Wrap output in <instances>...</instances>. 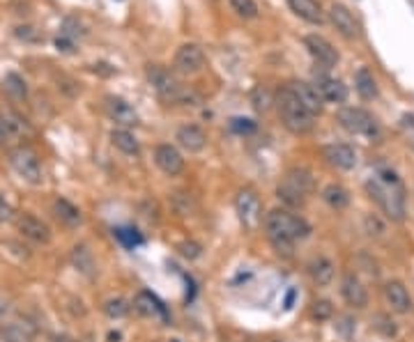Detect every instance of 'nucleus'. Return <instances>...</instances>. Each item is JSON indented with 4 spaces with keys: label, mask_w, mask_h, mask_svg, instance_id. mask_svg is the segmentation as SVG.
<instances>
[{
    "label": "nucleus",
    "mask_w": 414,
    "mask_h": 342,
    "mask_svg": "<svg viewBox=\"0 0 414 342\" xmlns=\"http://www.w3.org/2000/svg\"><path fill=\"white\" fill-rule=\"evenodd\" d=\"M17 230L34 244L51 242V228H48V225L34 214H19L17 216Z\"/></svg>",
    "instance_id": "9"
},
{
    "label": "nucleus",
    "mask_w": 414,
    "mask_h": 342,
    "mask_svg": "<svg viewBox=\"0 0 414 342\" xmlns=\"http://www.w3.org/2000/svg\"><path fill=\"white\" fill-rule=\"evenodd\" d=\"M384 299L391 310L398 314H407L412 310V297L400 280H389V283L384 285Z\"/></svg>",
    "instance_id": "17"
},
{
    "label": "nucleus",
    "mask_w": 414,
    "mask_h": 342,
    "mask_svg": "<svg viewBox=\"0 0 414 342\" xmlns=\"http://www.w3.org/2000/svg\"><path fill=\"white\" fill-rule=\"evenodd\" d=\"M148 81L150 85L155 87L157 94L166 101H189L191 99V92L182 90V85L177 83L175 76L170 72H166L164 67H157V65H150L148 67Z\"/></svg>",
    "instance_id": "6"
},
{
    "label": "nucleus",
    "mask_w": 414,
    "mask_h": 342,
    "mask_svg": "<svg viewBox=\"0 0 414 342\" xmlns=\"http://www.w3.org/2000/svg\"><path fill=\"white\" fill-rule=\"evenodd\" d=\"M375 321H377L375 328L384 335V338H393V335H396V324L391 321V317H386V314H377Z\"/></svg>",
    "instance_id": "36"
},
{
    "label": "nucleus",
    "mask_w": 414,
    "mask_h": 342,
    "mask_svg": "<svg viewBox=\"0 0 414 342\" xmlns=\"http://www.w3.org/2000/svg\"><path fill=\"white\" fill-rule=\"evenodd\" d=\"M329 21L334 23V28L341 32V35L345 37V39H355V37H359V23H357V19H355V14L345 8V5H341V3H334L329 8Z\"/></svg>",
    "instance_id": "13"
},
{
    "label": "nucleus",
    "mask_w": 414,
    "mask_h": 342,
    "mask_svg": "<svg viewBox=\"0 0 414 342\" xmlns=\"http://www.w3.org/2000/svg\"><path fill=\"white\" fill-rule=\"evenodd\" d=\"M3 87L5 92L10 94L12 99H26L28 97V87H26V81L19 76V74L10 72L7 76L3 78Z\"/></svg>",
    "instance_id": "31"
},
{
    "label": "nucleus",
    "mask_w": 414,
    "mask_h": 342,
    "mask_svg": "<svg viewBox=\"0 0 414 342\" xmlns=\"http://www.w3.org/2000/svg\"><path fill=\"white\" fill-rule=\"evenodd\" d=\"M69 259H72L74 269L79 273H83L86 278L97 276V259L92 255V250H90L86 244H76L72 248V253H69Z\"/></svg>",
    "instance_id": "20"
},
{
    "label": "nucleus",
    "mask_w": 414,
    "mask_h": 342,
    "mask_svg": "<svg viewBox=\"0 0 414 342\" xmlns=\"http://www.w3.org/2000/svg\"><path fill=\"white\" fill-rule=\"evenodd\" d=\"M205 53L198 44H182L175 51V70L182 74H196L203 70Z\"/></svg>",
    "instance_id": "11"
},
{
    "label": "nucleus",
    "mask_w": 414,
    "mask_h": 342,
    "mask_svg": "<svg viewBox=\"0 0 414 342\" xmlns=\"http://www.w3.org/2000/svg\"><path fill=\"white\" fill-rule=\"evenodd\" d=\"M274 246V250L283 257H293V242H286V239H269Z\"/></svg>",
    "instance_id": "37"
},
{
    "label": "nucleus",
    "mask_w": 414,
    "mask_h": 342,
    "mask_svg": "<svg viewBox=\"0 0 414 342\" xmlns=\"http://www.w3.org/2000/svg\"><path fill=\"white\" fill-rule=\"evenodd\" d=\"M103 312H106L108 319H124L131 312V303L122 297H113L103 303Z\"/></svg>",
    "instance_id": "32"
},
{
    "label": "nucleus",
    "mask_w": 414,
    "mask_h": 342,
    "mask_svg": "<svg viewBox=\"0 0 414 342\" xmlns=\"http://www.w3.org/2000/svg\"><path fill=\"white\" fill-rule=\"evenodd\" d=\"M334 314V306L329 303L327 299H317L313 306H310V317L317 319V321H324Z\"/></svg>",
    "instance_id": "35"
},
{
    "label": "nucleus",
    "mask_w": 414,
    "mask_h": 342,
    "mask_svg": "<svg viewBox=\"0 0 414 342\" xmlns=\"http://www.w3.org/2000/svg\"><path fill=\"white\" fill-rule=\"evenodd\" d=\"M115 235L120 237L122 242H124V239H127V232H124V230H115ZM129 242H131V244H141V239H138L136 235H131V237H129Z\"/></svg>",
    "instance_id": "41"
},
{
    "label": "nucleus",
    "mask_w": 414,
    "mask_h": 342,
    "mask_svg": "<svg viewBox=\"0 0 414 342\" xmlns=\"http://www.w3.org/2000/svg\"><path fill=\"white\" fill-rule=\"evenodd\" d=\"M322 200L334 209H345L350 204V193L341 184H329V186H324L322 191Z\"/></svg>",
    "instance_id": "29"
},
{
    "label": "nucleus",
    "mask_w": 414,
    "mask_h": 342,
    "mask_svg": "<svg viewBox=\"0 0 414 342\" xmlns=\"http://www.w3.org/2000/svg\"><path fill=\"white\" fill-rule=\"evenodd\" d=\"M12 218H14V211L10 207V202L0 195V223H7V221H12Z\"/></svg>",
    "instance_id": "39"
},
{
    "label": "nucleus",
    "mask_w": 414,
    "mask_h": 342,
    "mask_svg": "<svg viewBox=\"0 0 414 342\" xmlns=\"http://www.w3.org/2000/svg\"><path fill=\"white\" fill-rule=\"evenodd\" d=\"M366 191L373 200L377 202V207L384 211L391 221H403L405 218V195L403 186H386L379 180L366 182Z\"/></svg>",
    "instance_id": "4"
},
{
    "label": "nucleus",
    "mask_w": 414,
    "mask_h": 342,
    "mask_svg": "<svg viewBox=\"0 0 414 342\" xmlns=\"http://www.w3.org/2000/svg\"><path fill=\"white\" fill-rule=\"evenodd\" d=\"M106 115L110 120L115 122L117 127L122 129H129V127H136L138 125V113L134 111V106L127 104L124 99L120 97H106Z\"/></svg>",
    "instance_id": "14"
},
{
    "label": "nucleus",
    "mask_w": 414,
    "mask_h": 342,
    "mask_svg": "<svg viewBox=\"0 0 414 342\" xmlns=\"http://www.w3.org/2000/svg\"><path fill=\"white\" fill-rule=\"evenodd\" d=\"M355 87H357L359 97L366 99V101L377 97V81H375V76H373V72L366 70V67H362V70L355 74Z\"/></svg>",
    "instance_id": "28"
},
{
    "label": "nucleus",
    "mask_w": 414,
    "mask_h": 342,
    "mask_svg": "<svg viewBox=\"0 0 414 342\" xmlns=\"http://www.w3.org/2000/svg\"><path fill=\"white\" fill-rule=\"evenodd\" d=\"M53 211H55V218H58L62 225H67V228H76V225H81L83 221L81 209L69 200H65V197H58V200L53 202Z\"/></svg>",
    "instance_id": "25"
},
{
    "label": "nucleus",
    "mask_w": 414,
    "mask_h": 342,
    "mask_svg": "<svg viewBox=\"0 0 414 342\" xmlns=\"http://www.w3.org/2000/svg\"><path fill=\"white\" fill-rule=\"evenodd\" d=\"M293 87V92L297 94V99L302 101V106L306 108V111L313 115H320L322 108H324V99L320 90L315 87V83H306V81H295V83H290Z\"/></svg>",
    "instance_id": "15"
},
{
    "label": "nucleus",
    "mask_w": 414,
    "mask_h": 342,
    "mask_svg": "<svg viewBox=\"0 0 414 342\" xmlns=\"http://www.w3.org/2000/svg\"><path fill=\"white\" fill-rule=\"evenodd\" d=\"M10 163L26 182H30V184H39L41 182V163H39L37 154H34L32 149H28V147L12 149V152H10Z\"/></svg>",
    "instance_id": "7"
},
{
    "label": "nucleus",
    "mask_w": 414,
    "mask_h": 342,
    "mask_svg": "<svg viewBox=\"0 0 414 342\" xmlns=\"http://www.w3.org/2000/svg\"><path fill=\"white\" fill-rule=\"evenodd\" d=\"M338 122H341L345 131L355 136H366V138H377L379 136L377 120L373 118L368 111H364V108H355V106L341 108V111H338Z\"/></svg>",
    "instance_id": "5"
},
{
    "label": "nucleus",
    "mask_w": 414,
    "mask_h": 342,
    "mask_svg": "<svg viewBox=\"0 0 414 342\" xmlns=\"http://www.w3.org/2000/svg\"><path fill=\"white\" fill-rule=\"evenodd\" d=\"M175 140L186 149V152H200V149H205V145H207L205 131L200 127H196V125L179 127L177 133H175Z\"/></svg>",
    "instance_id": "21"
},
{
    "label": "nucleus",
    "mask_w": 414,
    "mask_h": 342,
    "mask_svg": "<svg viewBox=\"0 0 414 342\" xmlns=\"http://www.w3.org/2000/svg\"><path fill=\"white\" fill-rule=\"evenodd\" d=\"M322 156L329 166L338 170H352L357 166V152L355 147L345 145V142H331V145L322 147Z\"/></svg>",
    "instance_id": "12"
},
{
    "label": "nucleus",
    "mask_w": 414,
    "mask_h": 342,
    "mask_svg": "<svg viewBox=\"0 0 414 342\" xmlns=\"http://www.w3.org/2000/svg\"><path fill=\"white\" fill-rule=\"evenodd\" d=\"M7 312V301L0 297V317H3V314Z\"/></svg>",
    "instance_id": "43"
},
{
    "label": "nucleus",
    "mask_w": 414,
    "mask_h": 342,
    "mask_svg": "<svg viewBox=\"0 0 414 342\" xmlns=\"http://www.w3.org/2000/svg\"><path fill=\"white\" fill-rule=\"evenodd\" d=\"M134 308L143 314V317L166 319V308H164V303L155 297V294H150V292H138L136 294V301H134Z\"/></svg>",
    "instance_id": "23"
},
{
    "label": "nucleus",
    "mask_w": 414,
    "mask_h": 342,
    "mask_svg": "<svg viewBox=\"0 0 414 342\" xmlns=\"http://www.w3.org/2000/svg\"><path fill=\"white\" fill-rule=\"evenodd\" d=\"M110 142H113L115 149H120L122 154H129V156H138L141 154V145H138L136 136L129 131V129H113L110 131Z\"/></svg>",
    "instance_id": "27"
},
{
    "label": "nucleus",
    "mask_w": 414,
    "mask_h": 342,
    "mask_svg": "<svg viewBox=\"0 0 414 342\" xmlns=\"http://www.w3.org/2000/svg\"><path fill=\"white\" fill-rule=\"evenodd\" d=\"M230 127L235 129V131H239V133H251V131H255V122L241 120V118H235Z\"/></svg>",
    "instance_id": "38"
},
{
    "label": "nucleus",
    "mask_w": 414,
    "mask_h": 342,
    "mask_svg": "<svg viewBox=\"0 0 414 342\" xmlns=\"http://www.w3.org/2000/svg\"><path fill=\"white\" fill-rule=\"evenodd\" d=\"M265 230L269 239H286V242H302L310 235V225L302 216H295L288 209H272L265 216Z\"/></svg>",
    "instance_id": "2"
},
{
    "label": "nucleus",
    "mask_w": 414,
    "mask_h": 342,
    "mask_svg": "<svg viewBox=\"0 0 414 342\" xmlns=\"http://www.w3.org/2000/svg\"><path fill=\"white\" fill-rule=\"evenodd\" d=\"M0 335H3L5 342H34V338H37V328H34L30 321L12 319V321H7V324H3Z\"/></svg>",
    "instance_id": "19"
},
{
    "label": "nucleus",
    "mask_w": 414,
    "mask_h": 342,
    "mask_svg": "<svg viewBox=\"0 0 414 342\" xmlns=\"http://www.w3.org/2000/svg\"><path fill=\"white\" fill-rule=\"evenodd\" d=\"M48 342H74V340L69 338V335H65V333H55V335L48 338Z\"/></svg>",
    "instance_id": "42"
},
{
    "label": "nucleus",
    "mask_w": 414,
    "mask_h": 342,
    "mask_svg": "<svg viewBox=\"0 0 414 342\" xmlns=\"http://www.w3.org/2000/svg\"><path fill=\"white\" fill-rule=\"evenodd\" d=\"M364 230L368 232L371 237H384V232H386V225H384V221L379 218L377 214H366L364 216Z\"/></svg>",
    "instance_id": "33"
},
{
    "label": "nucleus",
    "mask_w": 414,
    "mask_h": 342,
    "mask_svg": "<svg viewBox=\"0 0 414 342\" xmlns=\"http://www.w3.org/2000/svg\"><path fill=\"white\" fill-rule=\"evenodd\" d=\"M334 271H336V266L329 257H315L313 262L308 264L310 278H313V283L320 287H327L331 280H334Z\"/></svg>",
    "instance_id": "26"
},
{
    "label": "nucleus",
    "mask_w": 414,
    "mask_h": 342,
    "mask_svg": "<svg viewBox=\"0 0 414 342\" xmlns=\"http://www.w3.org/2000/svg\"><path fill=\"white\" fill-rule=\"evenodd\" d=\"M230 8L237 12L241 19L258 17V5H255V0H230Z\"/></svg>",
    "instance_id": "34"
},
{
    "label": "nucleus",
    "mask_w": 414,
    "mask_h": 342,
    "mask_svg": "<svg viewBox=\"0 0 414 342\" xmlns=\"http://www.w3.org/2000/svg\"><path fill=\"white\" fill-rule=\"evenodd\" d=\"M155 163H157V168L161 170L164 175H168V177H175V175H179L184 170V159H182V154H179V149L168 145V142L157 145Z\"/></svg>",
    "instance_id": "10"
},
{
    "label": "nucleus",
    "mask_w": 414,
    "mask_h": 342,
    "mask_svg": "<svg viewBox=\"0 0 414 342\" xmlns=\"http://www.w3.org/2000/svg\"><path fill=\"white\" fill-rule=\"evenodd\" d=\"M313 191V175L306 168H290L276 189V195L288 207H302L306 195Z\"/></svg>",
    "instance_id": "3"
},
{
    "label": "nucleus",
    "mask_w": 414,
    "mask_h": 342,
    "mask_svg": "<svg viewBox=\"0 0 414 342\" xmlns=\"http://www.w3.org/2000/svg\"><path fill=\"white\" fill-rule=\"evenodd\" d=\"M304 46H306V51L310 53V58H313L315 63L322 67V70H331V67H336V63H338V51L324 37H320V35H306V37H304Z\"/></svg>",
    "instance_id": "8"
},
{
    "label": "nucleus",
    "mask_w": 414,
    "mask_h": 342,
    "mask_svg": "<svg viewBox=\"0 0 414 342\" xmlns=\"http://www.w3.org/2000/svg\"><path fill=\"white\" fill-rule=\"evenodd\" d=\"M341 294H343V299L348 301V306H352V308L368 306V292H366L362 278L352 271L345 273L343 280H341Z\"/></svg>",
    "instance_id": "16"
},
{
    "label": "nucleus",
    "mask_w": 414,
    "mask_h": 342,
    "mask_svg": "<svg viewBox=\"0 0 414 342\" xmlns=\"http://www.w3.org/2000/svg\"><path fill=\"white\" fill-rule=\"evenodd\" d=\"M17 37L21 39H28V42H34V39H39V35L34 32V28H30V25H21V28H17Z\"/></svg>",
    "instance_id": "40"
},
{
    "label": "nucleus",
    "mask_w": 414,
    "mask_h": 342,
    "mask_svg": "<svg viewBox=\"0 0 414 342\" xmlns=\"http://www.w3.org/2000/svg\"><path fill=\"white\" fill-rule=\"evenodd\" d=\"M274 104L279 108V115L283 120L286 129H290L293 133H308L313 129V115H310L306 108L302 106V101L297 99V94L293 92L290 85H283L274 97Z\"/></svg>",
    "instance_id": "1"
},
{
    "label": "nucleus",
    "mask_w": 414,
    "mask_h": 342,
    "mask_svg": "<svg viewBox=\"0 0 414 342\" xmlns=\"http://www.w3.org/2000/svg\"><path fill=\"white\" fill-rule=\"evenodd\" d=\"M274 104V94L265 85H255L251 90V106L255 113H267Z\"/></svg>",
    "instance_id": "30"
},
{
    "label": "nucleus",
    "mask_w": 414,
    "mask_h": 342,
    "mask_svg": "<svg viewBox=\"0 0 414 342\" xmlns=\"http://www.w3.org/2000/svg\"><path fill=\"white\" fill-rule=\"evenodd\" d=\"M288 5H290V10H293L297 17L304 19V21L315 23V25H320L324 21L322 10H320V5H317V0H288Z\"/></svg>",
    "instance_id": "24"
},
{
    "label": "nucleus",
    "mask_w": 414,
    "mask_h": 342,
    "mask_svg": "<svg viewBox=\"0 0 414 342\" xmlns=\"http://www.w3.org/2000/svg\"><path fill=\"white\" fill-rule=\"evenodd\" d=\"M235 207H237L239 218L248 228H253V225L260 221V202H258V195H255L251 189L239 191L237 200H235Z\"/></svg>",
    "instance_id": "18"
},
{
    "label": "nucleus",
    "mask_w": 414,
    "mask_h": 342,
    "mask_svg": "<svg viewBox=\"0 0 414 342\" xmlns=\"http://www.w3.org/2000/svg\"><path fill=\"white\" fill-rule=\"evenodd\" d=\"M315 87L320 90L324 101H331V104H343L348 99V87H345L338 78H329V76H317L315 78Z\"/></svg>",
    "instance_id": "22"
}]
</instances>
